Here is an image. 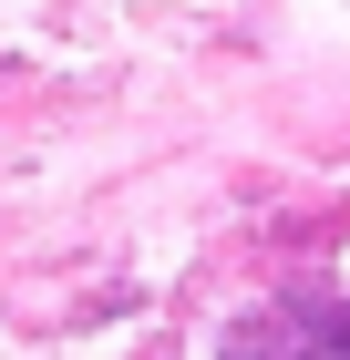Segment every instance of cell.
<instances>
[{
  "instance_id": "6da1fadb",
  "label": "cell",
  "mask_w": 350,
  "mask_h": 360,
  "mask_svg": "<svg viewBox=\"0 0 350 360\" xmlns=\"http://www.w3.org/2000/svg\"><path fill=\"white\" fill-rule=\"evenodd\" d=\"M237 350L247 360H350V309H268Z\"/></svg>"
}]
</instances>
